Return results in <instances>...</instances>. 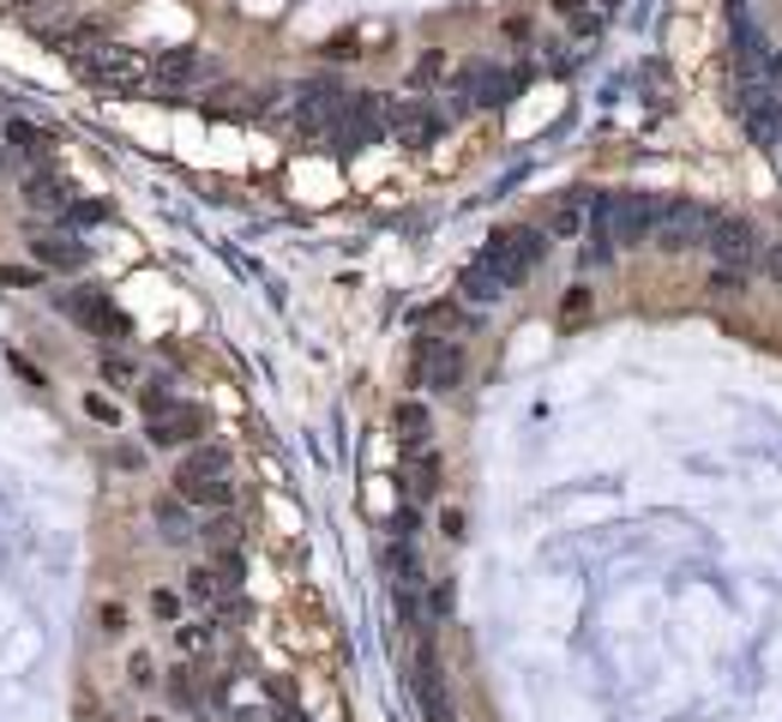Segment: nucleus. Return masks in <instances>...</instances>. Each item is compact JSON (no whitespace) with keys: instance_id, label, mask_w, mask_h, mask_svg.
Returning a JSON list of instances; mask_svg holds the SVG:
<instances>
[{"instance_id":"f257e3e1","label":"nucleus","mask_w":782,"mask_h":722,"mask_svg":"<svg viewBox=\"0 0 782 722\" xmlns=\"http://www.w3.org/2000/svg\"><path fill=\"white\" fill-rule=\"evenodd\" d=\"M175 500H187V506H205V512H229V506H235L229 452L211 446V439L187 446L181 464H175Z\"/></svg>"},{"instance_id":"f03ea898","label":"nucleus","mask_w":782,"mask_h":722,"mask_svg":"<svg viewBox=\"0 0 782 722\" xmlns=\"http://www.w3.org/2000/svg\"><path fill=\"white\" fill-rule=\"evenodd\" d=\"M656 211H662V199H651V194H602V199L590 194V224L614 241V254H620V247H644V241H651Z\"/></svg>"},{"instance_id":"7ed1b4c3","label":"nucleus","mask_w":782,"mask_h":722,"mask_svg":"<svg viewBox=\"0 0 782 722\" xmlns=\"http://www.w3.org/2000/svg\"><path fill=\"white\" fill-rule=\"evenodd\" d=\"M542 247H548V229H536V224H518V229H499L488 247H482V265H494L499 271V284L506 289H518L529 271H536V259H542Z\"/></svg>"},{"instance_id":"20e7f679","label":"nucleus","mask_w":782,"mask_h":722,"mask_svg":"<svg viewBox=\"0 0 782 722\" xmlns=\"http://www.w3.org/2000/svg\"><path fill=\"white\" fill-rule=\"evenodd\" d=\"M349 97H356V91H344L337 79H307V85H295V102H289L295 132H307V139H326V132L344 121Z\"/></svg>"},{"instance_id":"39448f33","label":"nucleus","mask_w":782,"mask_h":722,"mask_svg":"<svg viewBox=\"0 0 782 722\" xmlns=\"http://www.w3.org/2000/svg\"><path fill=\"white\" fill-rule=\"evenodd\" d=\"M711 224H716V211H711V205H692V199H662L651 241L662 247V254H692V247H704V235H711Z\"/></svg>"},{"instance_id":"423d86ee","label":"nucleus","mask_w":782,"mask_h":722,"mask_svg":"<svg viewBox=\"0 0 782 722\" xmlns=\"http://www.w3.org/2000/svg\"><path fill=\"white\" fill-rule=\"evenodd\" d=\"M464 374H469V362H464V349H457V337H422L416 356H409V379H416L422 392H434V397L457 392Z\"/></svg>"},{"instance_id":"0eeeda50","label":"nucleus","mask_w":782,"mask_h":722,"mask_svg":"<svg viewBox=\"0 0 782 722\" xmlns=\"http://www.w3.org/2000/svg\"><path fill=\"white\" fill-rule=\"evenodd\" d=\"M524 91V72H499V67H464L457 72V91H446V97H457V109H506L512 97Z\"/></svg>"},{"instance_id":"6e6552de","label":"nucleus","mask_w":782,"mask_h":722,"mask_svg":"<svg viewBox=\"0 0 782 722\" xmlns=\"http://www.w3.org/2000/svg\"><path fill=\"white\" fill-rule=\"evenodd\" d=\"M704 254H711L716 271L752 277V265H759V235H752V224H741V217H722V211H716L711 235H704Z\"/></svg>"},{"instance_id":"1a4fd4ad","label":"nucleus","mask_w":782,"mask_h":722,"mask_svg":"<svg viewBox=\"0 0 782 722\" xmlns=\"http://www.w3.org/2000/svg\"><path fill=\"white\" fill-rule=\"evenodd\" d=\"M145 434H151V446H164V452H187V446L205 439V409L187 404V397H169L164 409L145 416Z\"/></svg>"},{"instance_id":"9d476101","label":"nucleus","mask_w":782,"mask_h":722,"mask_svg":"<svg viewBox=\"0 0 782 722\" xmlns=\"http://www.w3.org/2000/svg\"><path fill=\"white\" fill-rule=\"evenodd\" d=\"M55 301H61V314H67V319H79V326L91 332V337H109V344H121V337L132 332V326H127V314H121V307H115L109 296H102V289H61Z\"/></svg>"},{"instance_id":"9b49d317","label":"nucleus","mask_w":782,"mask_h":722,"mask_svg":"<svg viewBox=\"0 0 782 722\" xmlns=\"http://www.w3.org/2000/svg\"><path fill=\"white\" fill-rule=\"evenodd\" d=\"M31 259H37V271H85V265H91V247H85L72 229H37L31 235Z\"/></svg>"},{"instance_id":"f8f14e48","label":"nucleus","mask_w":782,"mask_h":722,"mask_svg":"<svg viewBox=\"0 0 782 722\" xmlns=\"http://www.w3.org/2000/svg\"><path fill=\"white\" fill-rule=\"evenodd\" d=\"M439 452L434 446H404V469H397V488H404L409 506H427V500H439Z\"/></svg>"},{"instance_id":"ddd939ff","label":"nucleus","mask_w":782,"mask_h":722,"mask_svg":"<svg viewBox=\"0 0 782 722\" xmlns=\"http://www.w3.org/2000/svg\"><path fill=\"white\" fill-rule=\"evenodd\" d=\"M734 109H741V121H746V132H752L759 145H771L776 132H782V97L771 91V85H741Z\"/></svg>"},{"instance_id":"4468645a","label":"nucleus","mask_w":782,"mask_h":722,"mask_svg":"<svg viewBox=\"0 0 782 722\" xmlns=\"http://www.w3.org/2000/svg\"><path fill=\"white\" fill-rule=\"evenodd\" d=\"M416 699L427 722H452V704H446V681H439V656H434V639L416 644Z\"/></svg>"},{"instance_id":"2eb2a0df","label":"nucleus","mask_w":782,"mask_h":722,"mask_svg":"<svg viewBox=\"0 0 782 722\" xmlns=\"http://www.w3.org/2000/svg\"><path fill=\"white\" fill-rule=\"evenodd\" d=\"M199 79H211V61L194 49H169V55H157L151 61V85L157 91H187V85H199Z\"/></svg>"},{"instance_id":"dca6fc26","label":"nucleus","mask_w":782,"mask_h":722,"mask_svg":"<svg viewBox=\"0 0 782 722\" xmlns=\"http://www.w3.org/2000/svg\"><path fill=\"white\" fill-rule=\"evenodd\" d=\"M0 139H7V157H19L24 169H49L55 132H42V127H31V121H7V127H0Z\"/></svg>"},{"instance_id":"f3484780","label":"nucleus","mask_w":782,"mask_h":722,"mask_svg":"<svg viewBox=\"0 0 782 722\" xmlns=\"http://www.w3.org/2000/svg\"><path fill=\"white\" fill-rule=\"evenodd\" d=\"M499 296H512L506 284H499V271L494 265H482V259H469L464 271H457V301L469 307V314H482V307H494Z\"/></svg>"},{"instance_id":"a211bd4d","label":"nucleus","mask_w":782,"mask_h":722,"mask_svg":"<svg viewBox=\"0 0 782 722\" xmlns=\"http://www.w3.org/2000/svg\"><path fill=\"white\" fill-rule=\"evenodd\" d=\"M67 205H72V194H67L61 181H55L49 169H31V175H24V211L55 217V224H61V217H67Z\"/></svg>"},{"instance_id":"6ab92c4d","label":"nucleus","mask_w":782,"mask_h":722,"mask_svg":"<svg viewBox=\"0 0 782 722\" xmlns=\"http://www.w3.org/2000/svg\"><path fill=\"white\" fill-rule=\"evenodd\" d=\"M386 572H392L397 591H422V584H427V566H422V548H416V542L386 536Z\"/></svg>"},{"instance_id":"aec40b11","label":"nucleus","mask_w":782,"mask_h":722,"mask_svg":"<svg viewBox=\"0 0 782 722\" xmlns=\"http://www.w3.org/2000/svg\"><path fill=\"white\" fill-rule=\"evenodd\" d=\"M151 518H157V536H164V542H175V548L199 536L194 506H187V500H175V494H164V500H157V506H151Z\"/></svg>"},{"instance_id":"412c9836","label":"nucleus","mask_w":782,"mask_h":722,"mask_svg":"<svg viewBox=\"0 0 782 722\" xmlns=\"http://www.w3.org/2000/svg\"><path fill=\"white\" fill-rule=\"evenodd\" d=\"M392 427L404 446H434V409L422 404V397H404V404L392 409Z\"/></svg>"},{"instance_id":"4be33fe9","label":"nucleus","mask_w":782,"mask_h":722,"mask_svg":"<svg viewBox=\"0 0 782 722\" xmlns=\"http://www.w3.org/2000/svg\"><path fill=\"white\" fill-rule=\"evenodd\" d=\"M584 229H590V199L566 194L548 211V235H554V241H584Z\"/></svg>"},{"instance_id":"5701e85b","label":"nucleus","mask_w":782,"mask_h":722,"mask_svg":"<svg viewBox=\"0 0 782 722\" xmlns=\"http://www.w3.org/2000/svg\"><path fill=\"white\" fill-rule=\"evenodd\" d=\"M181 596L187 602H235V584L217 566H194V572H187V591Z\"/></svg>"},{"instance_id":"b1692460","label":"nucleus","mask_w":782,"mask_h":722,"mask_svg":"<svg viewBox=\"0 0 782 722\" xmlns=\"http://www.w3.org/2000/svg\"><path fill=\"white\" fill-rule=\"evenodd\" d=\"M211 644H217L211 621H175V651H181V656H205Z\"/></svg>"},{"instance_id":"393cba45","label":"nucleus","mask_w":782,"mask_h":722,"mask_svg":"<svg viewBox=\"0 0 782 722\" xmlns=\"http://www.w3.org/2000/svg\"><path fill=\"white\" fill-rule=\"evenodd\" d=\"M97 374H102V386H115V392H139V367H132L121 349H102Z\"/></svg>"},{"instance_id":"a878e982","label":"nucleus","mask_w":782,"mask_h":722,"mask_svg":"<svg viewBox=\"0 0 782 722\" xmlns=\"http://www.w3.org/2000/svg\"><path fill=\"white\" fill-rule=\"evenodd\" d=\"M169 699L181 704V711H199L205 704V686H199V669H175L169 674Z\"/></svg>"},{"instance_id":"bb28decb","label":"nucleus","mask_w":782,"mask_h":722,"mask_svg":"<svg viewBox=\"0 0 782 722\" xmlns=\"http://www.w3.org/2000/svg\"><path fill=\"white\" fill-rule=\"evenodd\" d=\"M386 530H392L397 542H416V536H422V506H409V500H404V506L392 512V524H386Z\"/></svg>"},{"instance_id":"cd10ccee","label":"nucleus","mask_w":782,"mask_h":722,"mask_svg":"<svg viewBox=\"0 0 782 722\" xmlns=\"http://www.w3.org/2000/svg\"><path fill=\"white\" fill-rule=\"evenodd\" d=\"M181 609H187V596H181V591H164V584L151 591V614H157L164 626H175V621H181Z\"/></svg>"},{"instance_id":"c85d7f7f","label":"nucleus","mask_w":782,"mask_h":722,"mask_svg":"<svg viewBox=\"0 0 782 722\" xmlns=\"http://www.w3.org/2000/svg\"><path fill=\"white\" fill-rule=\"evenodd\" d=\"M132 397H139V409L151 416V409H164L175 397V386H169V379H139V392H132Z\"/></svg>"},{"instance_id":"c756f323","label":"nucleus","mask_w":782,"mask_h":722,"mask_svg":"<svg viewBox=\"0 0 782 722\" xmlns=\"http://www.w3.org/2000/svg\"><path fill=\"white\" fill-rule=\"evenodd\" d=\"M85 416H91L97 427H115V422H121V404L102 397V392H85Z\"/></svg>"},{"instance_id":"7c9ffc66","label":"nucleus","mask_w":782,"mask_h":722,"mask_svg":"<svg viewBox=\"0 0 782 722\" xmlns=\"http://www.w3.org/2000/svg\"><path fill=\"white\" fill-rule=\"evenodd\" d=\"M0 284L7 289H42V271L37 265H0Z\"/></svg>"},{"instance_id":"2f4dec72","label":"nucleus","mask_w":782,"mask_h":722,"mask_svg":"<svg viewBox=\"0 0 782 722\" xmlns=\"http://www.w3.org/2000/svg\"><path fill=\"white\" fill-rule=\"evenodd\" d=\"M102 217H109V211H102V205H97V199H72V205H67V217H61V224H102Z\"/></svg>"},{"instance_id":"473e14b6","label":"nucleus","mask_w":782,"mask_h":722,"mask_svg":"<svg viewBox=\"0 0 782 722\" xmlns=\"http://www.w3.org/2000/svg\"><path fill=\"white\" fill-rule=\"evenodd\" d=\"M127 681H132V686H157V662H151V656L139 651V656L127 662Z\"/></svg>"},{"instance_id":"72a5a7b5","label":"nucleus","mask_w":782,"mask_h":722,"mask_svg":"<svg viewBox=\"0 0 782 722\" xmlns=\"http://www.w3.org/2000/svg\"><path fill=\"white\" fill-rule=\"evenodd\" d=\"M97 621H102V632H109V639H121V632H127V609H121V602H102Z\"/></svg>"},{"instance_id":"f704fd0d","label":"nucleus","mask_w":782,"mask_h":722,"mask_svg":"<svg viewBox=\"0 0 782 722\" xmlns=\"http://www.w3.org/2000/svg\"><path fill=\"white\" fill-rule=\"evenodd\" d=\"M711 289H716V296H741L746 277H741V271H711Z\"/></svg>"},{"instance_id":"c9c22d12","label":"nucleus","mask_w":782,"mask_h":722,"mask_svg":"<svg viewBox=\"0 0 782 722\" xmlns=\"http://www.w3.org/2000/svg\"><path fill=\"white\" fill-rule=\"evenodd\" d=\"M759 265H764V277H771V284H782V241H776V247H764Z\"/></svg>"},{"instance_id":"e433bc0d","label":"nucleus","mask_w":782,"mask_h":722,"mask_svg":"<svg viewBox=\"0 0 782 722\" xmlns=\"http://www.w3.org/2000/svg\"><path fill=\"white\" fill-rule=\"evenodd\" d=\"M439 536H446V542H464V512H439Z\"/></svg>"},{"instance_id":"4c0bfd02","label":"nucleus","mask_w":782,"mask_h":722,"mask_svg":"<svg viewBox=\"0 0 782 722\" xmlns=\"http://www.w3.org/2000/svg\"><path fill=\"white\" fill-rule=\"evenodd\" d=\"M115 469H145V452L139 446H115Z\"/></svg>"},{"instance_id":"58836bf2","label":"nucleus","mask_w":782,"mask_h":722,"mask_svg":"<svg viewBox=\"0 0 782 722\" xmlns=\"http://www.w3.org/2000/svg\"><path fill=\"white\" fill-rule=\"evenodd\" d=\"M12 374H19V379H24V386H42V374H37V367H31V362H24V356H12Z\"/></svg>"},{"instance_id":"ea45409f","label":"nucleus","mask_w":782,"mask_h":722,"mask_svg":"<svg viewBox=\"0 0 782 722\" xmlns=\"http://www.w3.org/2000/svg\"><path fill=\"white\" fill-rule=\"evenodd\" d=\"M584 307H590V296H584V289H572V296H566V319H584Z\"/></svg>"},{"instance_id":"a19ab883","label":"nucleus","mask_w":782,"mask_h":722,"mask_svg":"<svg viewBox=\"0 0 782 722\" xmlns=\"http://www.w3.org/2000/svg\"><path fill=\"white\" fill-rule=\"evenodd\" d=\"M584 7H596V0H554V12H560V19H572V12H584Z\"/></svg>"},{"instance_id":"79ce46f5","label":"nucleus","mask_w":782,"mask_h":722,"mask_svg":"<svg viewBox=\"0 0 782 722\" xmlns=\"http://www.w3.org/2000/svg\"><path fill=\"white\" fill-rule=\"evenodd\" d=\"M0 7H12V12H31V19H37V12L49 7V0H0Z\"/></svg>"},{"instance_id":"37998d69","label":"nucleus","mask_w":782,"mask_h":722,"mask_svg":"<svg viewBox=\"0 0 782 722\" xmlns=\"http://www.w3.org/2000/svg\"><path fill=\"white\" fill-rule=\"evenodd\" d=\"M277 722H301V711H289V704H284V711H277Z\"/></svg>"},{"instance_id":"c03bdc74","label":"nucleus","mask_w":782,"mask_h":722,"mask_svg":"<svg viewBox=\"0 0 782 722\" xmlns=\"http://www.w3.org/2000/svg\"><path fill=\"white\" fill-rule=\"evenodd\" d=\"M145 722H164V716H145Z\"/></svg>"}]
</instances>
